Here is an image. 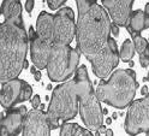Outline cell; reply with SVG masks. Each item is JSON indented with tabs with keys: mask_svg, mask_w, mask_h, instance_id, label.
<instances>
[{
	"mask_svg": "<svg viewBox=\"0 0 149 136\" xmlns=\"http://www.w3.org/2000/svg\"><path fill=\"white\" fill-rule=\"evenodd\" d=\"M53 17L54 15L46 11L37 17L36 34L29 39L30 56L36 68L47 69L51 81L61 82L76 72L81 52L54 40Z\"/></svg>",
	"mask_w": 149,
	"mask_h": 136,
	"instance_id": "6da1fadb",
	"label": "cell"
},
{
	"mask_svg": "<svg viewBox=\"0 0 149 136\" xmlns=\"http://www.w3.org/2000/svg\"><path fill=\"white\" fill-rule=\"evenodd\" d=\"M29 35L23 17H7L0 24V82L19 76L24 69Z\"/></svg>",
	"mask_w": 149,
	"mask_h": 136,
	"instance_id": "7a4b0ae2",
	"label": "cell"
},
{
	"mask_svg": "<svg viewBox=\"0 0 149 136\" xmlns=\"http://www.w3.org/2000/svg\"><path fill=\"white\" fill-rule=\"evenodd\" d=\"M77 50L89 58L106 46L111 38V18L97 3L77 8Z\"/></svg>",
	"mask_w": 149,
	"mask_h": 136,
	"instance_id": "3957f363",
	"label": "cell"
},
{
	"mask_svg": "<svg viewBox=\"0 0 149 136\" xmlns=\"http://www.w3.org/2000/svg\"><path fill=\"white\" fill-rule=\"evenodd\" d=\"M138 87L136 72L132 69H120L113 72L108 81H100L96 88V95L100 101L123 110L134 101Z\"/></svg>",
	"mask_w": 149,
	"mask_h": 136,
	"instance_id": "277c9868",
	"label": "cell"
},
{
	"mask_svg": "<svg viewBox=\"0 0 149 136\" xmlns=\"http://www.w3.org/2000/svg\"><path fill=\"white\" fill-rule=\"evenodd\" d=\"M77 112H79V98L77 82L73 77L53 89L47 111L51 129H58L60 121L69 122L77 116Z\"/></svg>",
	"mask_w": 149,
	"mask_h": 136,
	"instance_id": "5b68a950",
	"label": "cell"
},
{
	"mask_svg": "<svg viewBox=\"0 0 149 136\" xmlns=\"http://www.w3.org/2000/svg\"><path fill=\"white\" fill-rule=\"evenodd\" d=\"M79 98V114L88 129L97 131L104 122V113L100 100L94 92L86 65H81L74 72Z\"/></svg>",
	"mask_w": 149,
	"mask_h": 136,
	"instance_id": "8992f818",
	"label": "cell"
},
{
	"mask_svg": "<svg viewBox=\"0 0 149 136\" xmlns=\"http://www.w3.org/2000/svg\"><path fill=\"white\" fill-rule=\"evenodd\" d=\"M124 129L129 135L149 131V92L143 99H138L130 104Z\"/></svg>",
	"mask_w": 149,
	"mask_h": 136,
	"instance_id": "52a82bcc",
	"label": "cell"
},
{
	"mask_svg": "<svg viewBox=\"0 0 149 136\" xmlns=\"http://www.w3.org/2000/svg\"><path fill=\"white\" fill-rule=\"evenodd\" d=\"M120 54L118 52V46L114 39L109 38L105 47H102L94 56L87 58L93 66L94 75L101 80L107 77L119 63Z\"/></svg>",
	"mask_w": 149,
	"mask_h": 136,
	"instance_id": "ba28073f",
	"label": "cell"
},
{
	"mask_svg": "<svg viewBox=\"0 0 149 136\" xmlns=\"http://www.w3.org/2000/svg\"><path fill=\"white\" fill-rule=\"evenodd\" d=\"M33 94L31 86L19 78H12L3 82L0 90V104L4 108H12L15 105L29 100Z\"/></svg>",
	"mask_w": 149,
	"mask_h": 136,
	"instance_id": "9c48e42d",
	"label": "cell"
},
{
	"mask_svg": "<svg viewBox=\"0 0 149 136\" xmlns=\"http://www.w3.org/2000/svg\"><path fill=\"white\" fill-rule=\"evenodd\" d=\"M51 124L47 113H45L41 108H34V110L26 112L24 126L22 134L24 136L29 135H41L48 136L51 134Z\"/></svg>",
	"mask_w": 149,
	"mask_h": 136,
	"instance_id": "30bf717a",
	"label": "cell"
},
{
	"mask_svg": "<svg viewBox=\"0 0 149 136\" xmlns=\"http://www.w3.org/2000/svg\"><path fill=\"white\" fill-rule=\"evenodd\" d=\"M26 107L7 108L6 113H1L0 118V135H18L23 131Z\"/></svg>",
	"mask_w": 149,
	"mask_h": 136,
	"instance_id": "8fae6325",
	"label": "cell"
},
{
	"mask_svg": "<svg viewBox=\"0 0 149 136\" xmlns=\"http://www.w3.org/2000/svg\"><path fill=\"white\" fill-rule=\"evenodd\" d=\"M102 5L107 8L111 20L119 27H125L132 10L134 0H101Z\"/></svg>",
	"mask_w": 149,
	"mask_h": 136,
	"instance_id": "7c38bea8",
	"label": "cell"
},
{
	"mask_svg": "<svg viewBox=\"0 0 149 136\" xmlns=\"http://www.w3.org/2000/svg\"><path fill=\"white\" fill-rule=\"evenodd\" d=\"M131 35L132 42L135 45V50L139 56V63L142 68H147L149 65V42L141 35V33H135L132 30L127 31Z\"/></svg>",
	"mask_w": 149,
	"mask_h": 136,
	"instance_id": "4fadbf2b",
	"label": "cell"
},
{
	"mask_svg": "<svg viewBox=\"0 0 149 136\" xmlns=\"http://www.w3.org/2000/svg\"><path fill=\"white\" fill-rule=\"evenodd\" d=\"M125 28L127 31L132 30L135 33H142L143 30L149 28V16L142 10H136L131 12Z\"/></svg>",
	"mask_w": 149,
	"mask_h": 136,
	"instance_id": "5bb4252c",
	"label": "cell"
},
{
	"mask_svg": "<svg viewBox=\"0 0 149 136\" xmlns=\"http://www.w3.org/2000/svg\"><path fill=\"white\" fill-rule=\"evenodd\" d=\"M60 135L61 136H93V133L88 128H82L77 123L64 122L60 125Z\"/></svg>",
	"mask_w": 149,
	"mask_h": 136,
	"instance_id": "9a60e30c",
	"label": "cell"
},
{
	"mask_svg": "<svg viewBox=\"0 0 149 136\" xmlns=\"http://www.w3.org/2000/svg\"><path fill=\"white\" fill-rule=\"evenodd\" d=\"M135 45L131 40H125L122 45V48H120V59H122L124 63H129L132 59L134 54H135Z\"/></svg>",
	"mask_w": 149,
	"mask_h": 136,
	"instance_id": "2e32d148",
	"label": "cell"
},
{
	"mask_svg": "<svg viewBox=\"0 0 149 136\" xmlns=\"http://www.w3.org/2000/svg\"><path fill=\"white\" fill-rule=\"evenodd\" d=\"M47 1V5L51 10H58L60 6H63L68 0H46Z\"/></svg>",
	"mask_w": 149,
	"mask_h": 136,
	"instance_id": "e0dca14e",
	"label": "cell"
},
{
	"mask_svg": "<svg viewBox=\"0 0 149 136\" xmlns=\"http://www.w3.org/2000/svg\"><path fill=\"white\" fill-rule=\"evenodd\" d=\"M96 0H76V4H77V8H82V7H86L88 5L91 4H95Z\"/></svg>",
	"mask_w": 149,
	"mask_h": 136,
	"instance_id": "ac0fdd59",
	"label": "cell"
},
{
	"mask_svg": "<svg viewBox=\"0 0 149 136\" xmlns=\"http://www.w3.org/2000/svg\"><path fill=\"white\" fill-rule=\"evenodd\" d=\"M30 103H31V105H33V107L34 108H39L40 107V105H41V99H40V95L37 94V95H35L31 100H30Z\"/></svg>",
	"mask_w": 149,
	"mask_h": 136,
	"instance_id": "d6986e66",
	"label": "cell"
},
{
	"mask_svg": "<svg viewBox=\"0 0 149 136\" xmlns=\"http://www.w3.org/2000/svg\"><path fill=\"white\" fill-rule=\"evenodd\" d=\"M34 5H35V0H26V3H25V10H26V12L29 13V15H31V12H33Z\"/></svg>",
	"mask_w": 149,
	"mask_h": 136,
	"instance_id": "ffe728a7",
	"label": "cell"
},
{
	"mask_svg": "<svg viewBox=\"0 0 149 136\" xmlns=\"http://www.w3.org/2000/svg\"><path fill=\"white\" fill-rule=\"evenodd\" d=\"M111 31L113 33V35L117 38V36L119 35V25L116 24V23H112V25H111Z\"/></svg>",
	"mask_w": 149,
	"mask_h": 136,
	"instance_id": "44dd1931",
	"label": "cell"
},
{
	"mask_svg": "<svg viewBox=\"0 0 149 136\" xmlns=\"http://www.w3.org/2000/svg\"><path fill=\"white\" fill-rule=\"evenodd\" d=\"M34 78H35V81H40L41 80V72L40 71H36L35 74H34Z\"/></svg>",
	"mask_w": 149,
	"mask_h": 136,
	"instance_id": "7402d4cb",
	"label": "cell"
},
{
	"mask_svg": "<svg viewBox=\"0 0 149 136\" xmlns=\"http://www.w3.org/2000/svg\"><path fill=\"white\" fill-rule=\"evenodd\" d=\"M148 92H149V90H148V87H147V86L142 87V89H141V94H142V95H147Z\"/></svg>",
	"mask_w": 149,
	"mask_h": 136,
	"instance_id": "603a6c76",
	"label": "cell"
},
{
	"mask_svg": "<svg viewBox=\"0 0 149 136\" xmlns=\"http://www.w3.org/2000/svg\"><path fill=\"white\" fill-rule=\"evenodd\" d=\"M106 130H107V129L105 128L104 125H101L100 128H99V133H100V134H106Z\"/></svg>",
	"mask_w": 149,
	"mask_h": 136,
	"instance_id": "cb8c5ba5",
	"label": "cell"
},
{
	"mask_svg": "<svg viewBox=\"0 0 149 136\" xmlns=\"http://www.w3.org/2000/svg\"><path fill=\"white\" fill-rule=\"evenodd\" d=\"M144 12H146V13L149 16V3L146 5V10H144Z\"/></svg>",
	"mask_w": 149,
	"mask_h": 136,
	"instance_id": "d4e9b609",
	"label": "cell"
},
{
	"mask_svg": "<svg viewBox=\"0 0 149 136\" xmlns=\"http://www.w3.org/2000/svg\"><path fill=\"white\" fill-rule=\"evenodd\" d=\"M36 71H37V70H36V66H31V68H30V72H31V74H35Z\"/></svg>",
	"mask_w": 149,
	"mask_h": 136,
	"instance_id": "484cf974",
	"label": "cell"
},
{
	"mask_svg": "<svg viewBox=\"0 0 149 136\" xmlns=\"http://www.w3.org/2000/svg\"><path fill=\"white\" fill-rule=\"evenodd\" d=\"M106 135H108V136H111V135H113V131H112L111 129H107V130H106Z\"/></svg>",
	"mask_w": 149,
	"mask_h": 136,
	"instance_id": "4316f807",
	"label": "cell"
},
{
	"mask_svg": "<svg viewBox=\"0 0 149 136\" xmlns=\"http://www.w3.org/2000/svg\"><path fill=\"white\" fill-rule=\"evenodd\" d=\"M24 69H29V63H28V60H25V63H24Z\"/></svg>",
	"mask_w": 149,
	"mask_h": 136,
	"instance_id": "83f0119b",
	"label": "cell"
},
{
	"mask_svg": "<svg viewBox=\"0 0 149 136\" xmlns=\"http://www.w3.org/2000/svg\"><path fill=\"white\" fill-rule=\"evenodd\" d=\"M143 81H147V82H149V71H148L147 77H143Z\"/></svg>",
	"mask_w": 149,
	"mask_h": 136,
	"instance_id": "f1b7e54d",
	"label": "cell"
},
{
	"mask_svg": "<svg viewBox=\"0 0 149 136\" xmlns=\"http://www.w3.org/2000/svg\"><path fill=\"white\" fill-rule=\"evenodd\" d=\"M102 113H104V116H107V113H108L107 108H104V110H102Z\"/></svg>",
	"mask_w": 149,
	"mask_h": 136,
	"instance_id": "f546056e",
	"label": "cell"
},
{
	"mask_svg": "<svg viewBox=\"0 0 149 136\" xmlns=\"http://www.w3.org/2000/svg\"><path fill=\"white\" fill-rule=\"evenodd\" d=\"M106 123L107 124H111L112 123V118H106Z\"/></svg>",
	"mask_w": 149,
	"mask_h": 136,
	"instance_id": "4dcf8cb0",
	"label": "cell"
},
{
	"mask_svg": "<svg viewBox=\"0 0 149 136\" xmlns=\"http://www.w3.org/2000/svg\"><path fill=\"white\" fill-rule=\"evenodd\" d=\"M117 117H118V114H117L116 112H114L113 114H112V118H113V119H117Z\"/></svg>",
	"mask_w": 149,
	"mask_h": 136,
	"instance_id": "1f68e13d",
	"label": "cell"
},
{
	"mask_svg": "<svg viewBox=\"0 0 149 136\" xmlns=\"http://www.w3.org/2000/svg\"><path fill=\"white\" fill-rule=\"evenodd\" d=\"M129 64H130V68H134V61H132V60H130Z\"/></svg>",
	"mask_w": 149,
	"mask_h": 136,
	"instance_id": "d6a6232c",
	"label": "cell"
},
{
	"mask_svg": "<svg viewBox=\"0 0 149 136\" xmlns=\"http://www.w3.org/2000/svg\"><path fill=\"white\" fill-rule=\"evenodd\" d=\"M46 89H47V90H51V89H52V86H51V84H48L47 87H46Z\"/></svg>",
	"mask_w": 149,
	"mask_h": 136,
	"instance_id": "836d02e7",
	"label": "cell"
},
{
	"mask_svg": "<svg viewBox=\"0 0 149 136\" xmlns=\"http://www.w3.org/2000/svg\"><path fill=\"white\" fill-rule=\"evenodd\" d=\"M40 108H41V110H45V105L41 104V105H40Z\"/></svg>",
	"mask_w": 149,
	"mask_h": 136,
	"instance_id": "e575fe53",
	"label": "cell"
}]
</instances>
